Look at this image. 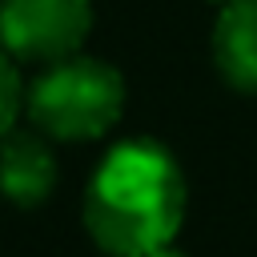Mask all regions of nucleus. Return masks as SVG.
<instances>
[{
  "label": "nucleus",
  "instance_id": "423d86ee",
  "mask_svg": "<svg viewBox=\"0 0 257 257\" xmlns=\"http://www.w3.org/2000/svg\"><path fill=\"white\" fill-rule=\"evenodd\" d=\"M24 104V88H20V72L12 64V56L0 48V137L16 124V112Z\"/></svg>",
  "mask_w": 257,
  "mask_h": 257
},
{
  "label": "nucleus",
  "instance_id": "0eeeda50",
  "mask_svg": "<svg viewBox=\"0 0 257 257\" xmlns=\"http://www.w3.org/2000/svg\"><path fill=\"white\" fill-rule=\"evenodd\" d=\"M145 257H185V253L173 249V245H161V249H153V253H145Z\"/></svg>",
  "mask_w": 257,
  "mask_h": 257
},
{
  "label": "nucleus",
  "instance_id": "39448f33",
  "mask_svg": "<svg viewBox=\"0 0 257 257\" xmlns=\"http://www.w3.org/2000/svg\"><path fill=\"white\" fill-rule=\"evenodd\" d=\"M213 60L233 88L257 92V0L221 4L213 24Z\"/></svg>",
  "mask_w": 257,
  "mask_h": 257
},
{
  "label": "nucleus",
  "instance_id": "f257e3e1",
  "mask_svg": "<svg viewBox=\"0 0 257 257\" xmlns=\"http://www.w3.org/2000/svg\"><path fill=\"white\" fill-rule=\"evenodd\" d=\"M185 221V177L157 141H120L84 189V229L108 257H145L173 245Z\"/></svg>",
  "mask_w": 257,
  "mask_h": 257
},
{
  "label": "nucleus",
  "instance_id": "7ed1b4c3",
  "mask_svg": "<svg viewBox=\"0 0 257 257\" xmlns=\"http://www.w3.org/2000/svg\"><path fill=\"white\" fill-rule=\"evenodd\" d=\"M92 32V0H0V48L12 60H64Z\"/></svg>",
  "mask_w": 257,
  "mask_h": 257
},
{
  "label": "nucleus",
  "instance_id": "6e6552de",
  "mask_svg": "<svg viewBox=\"0 0 257 257\" xmlns=\"http://www.w3.org/2000/svg\"><path fill=\"white\" fill-rule=\"evenodd\" d=\"M213 4H229V0H213Z\"/></svg>",
  "mask_w": 257,
  "mask_h": 257
},
{
  "label": "nucleus",
  "instance_id": "20e7f679",
  "mask_svg": "<svg viewBox=\"0 0 257 257\" xmlns=\"http://www.w3.org/2000/svg\"><path fill=\"white\" fill-rule=\"evenodd\" d=\"M56 185V157L44 133H16L0 137V193L12 205H40Z\"/></svg>",
  "mask_w": 257,
  "mask_h": 257
},
{
  "label": "nucleus",
  "instance_id": "f03ea898",
  "mask_svg": "<svg viewBox=\"0 0 257 257\" xmlns=\"http://www.w3.org/2000/svg\"><path fill=\"white\" fill-rule=\"evenodd\" d=\"M28 116L52 141H92L104 137L124 108V80L112 64L96 56L52 60L28 88Z\"/></svg>",
  "mask_w": 257,
  "mask_h": 257
}]
</instances>
